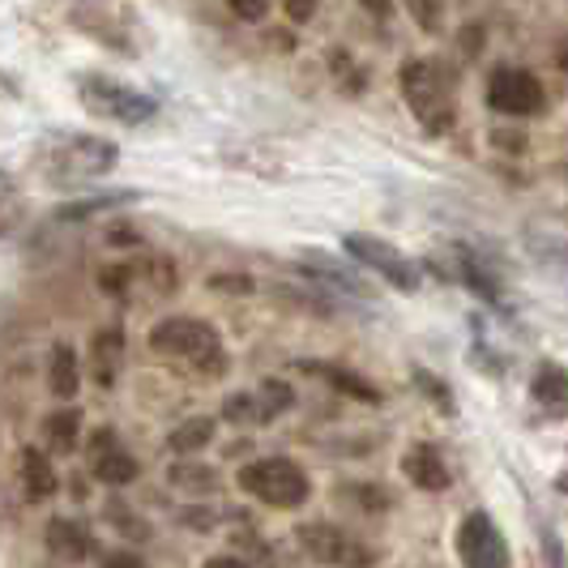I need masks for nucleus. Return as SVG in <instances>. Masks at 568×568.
Instances as JSON below:
<instances>
[{
    "label": "nucleus",
    "mask_w": 568,
    "mask_h": 568,
    "mask_svg": "<svg viewBox=\"0 0 568 568\" xmlns=\"http://www.w3.org/2000/svg\"><path fill=\"white\" fill-rule=\"evenodd\" d=\"M150 351L163 355L180 368H193L201 376H223L227 372V351L223 338L214 334V325H205L197 316H168L150 329Z\"/></svg>",
    "instance_id": "f257e3e1"
},
{
    "label": "nucleus",
    "mask_w": 568,
    "mask_h": 568,
    "mask_svg": "<svg viewBox=\"0 0 568 568\" xmlns=\"http://www.w3.org/2000/svg\"><path fill=\"white\" fill-rule=\"evenodd\" d=\"M235 479H240V487H244L253 500L270 505V509H300V505H308V496H313L308 470L295 466L291 457H256V462H244Z\"/></svg>",
    "instance_id": "f03ea898"
},
{
    "label": "nucleus",
    "mask_w": 568,
    "mask_h": 568,
    "mask_svg": "<svg viewBox=\"0 0 568 568\" xmlns=\"http://www.w3.org/2000/svg\"><path fill=\"white\" fill-rule=\"evenodd\" d=\"M402 94L410 112L419 115L427 133H449L454 129V78L436 60H410L402 69Z\"/></svg>",
    "instance_id": "7ed1b4c3"
},
{
    "label": "nucleus",
    "mask_w": 568,
    "mask_h": 568,
    "mask_svg": "<svg viewBox=\"0 0 568 568\" xmlns=\"http://www.w3.org/2000/svg\"><path fill=\"white\" fill-rule=\"evenodd\" d=\"M64 145H52V175L57 184L73 180H99L120 163V150L108 138H85V133H64Z\"/></svg>",
    "instance_id": "20e7f679"
},
{
    "label": "nucleus",
    "mask_w": 568,
    "mask_h": 568,
    "mask_svg": "<svg viewBox=\"0 0 568 568\" xmlns=\"http://www.w3.org/2000/svg\"><path fill=\"white\" fill-rule=\"evenodd\" d=\"M487 108L496 115H509V120H530V115L547 112V90H542V82L535 73L500 64L487 78Z\"/></svg>",
    "instance_id": "39448f33"
},
{
    "label": "nucleus",
    "mask_w": 568,
    "mask_h": 568,
    "mask_svg": "<svg viewBox=\"0 0 568 568\" xmlns=\"http://www.w3.org/2000/svg\"><path fill=\"white\" fill-rule=\"evenodd\" d=\"M82 103L94 115H108V120H120V124H145L159 115V103L142 94V90H129V85L112 82V78H85L82 82Z\"/></svg>",
    "instance_id": "423d86ee"
},
{
    "label": "nucleus",
    "mask_w": 568,
    "mask_h": 568,
    "mask_svg": "<svg viewBox=\"0 0 568 568\" xmlns=\"http://www.w3.org/2000/svg\"><path fill=\"white\" fill-rule=\"evenodd\" d=\"M300 547L313 556L316 565H325V568L376 565V551H372V547H364L359 539H351L342 526H329V521H304V526H300Z\"/></svg>",
    "instance_id": "0eeeda50"
},
{
    "label": "nucleus",
    "mask_w": 568,
    "mask_h": 568,
    "mask_svg": "<svg viewBox=\"0 0 568 568\" xmlns=\"http://www.w3.org/2000/svg\"><path fill=\"white\" fill-rule=\"evenodd\" d=\"M457 560L462 568H509V542L496 530V521L484 509L466 513L462 526H457Z\"/></svg>",
    "instance_id": "6e6552de"
},
{
    "label": "nucleus",
    "mask_w": 568,
    "mask_h": 568,
    "mask_svg": "<svg viewBox=\"0 0 568 568\" xmlns=\"http://www.w3.org/2000/svg\"><path fill=\"white\" fill-rule=\"evenodd\" d=\"M342 248L355 256L359 265H368L372 274H381L389 286H398V291H419V265L415 261H406V256L394 248V244H385V240H376V235H359V231H351L346 240H342Z\"/></svg>",
    "instance_id": "1a4fd4ad"
},
{
    "label": "nucleus",
    "mask_w": 568,
    "mask_h": 568,
    "mask_svg": "<svg viewBox=\"0 0 568 568\" xmlns=\"http://www.w3.org/2000/svg\"><path fill=\"white\" fill-rule=\"evenodd\" d=\"M291 402H295V389L286 381H261V389H240L223 402V419L240 427H261L278 419Z\"/></svg>",
    "instance_id": "9d476101"
},
{
    "label": "nucleus",
    "mask_w": 568,
    "mask_h": 568,
    "mask_svg": "<svg viewBox=\"0 0 568 568\" xmlns=\"http://www.w3.org/2000/svg\"><path fill=\"white\" fill-rule=\"evenodd\" d=\"M90 470H94L99 484L108 487H129L142 475L138 457L129 454L124 445H115L112 432H94V440H90Z\"/></svg>",
    "instance_id": "9b49d317"
},
{
    "label": "nucleus",
    "mask_w": 568,
    "mask_h": 568,
    "mask_svg": "<svg viewBox=\"0 0 568 568\" xmlns=\"http://www.w3.org/2000/svg\"><path fill=\"white\" fill-rule=\"evenodd\" d=\"M43 539H48V551L57 556L60 565H82L90 556V530L78 526L73 517H52Z\"/></svg>",
    "instance_id": "f8f14e48"
},
{
    "label": "nucleus",
    "mask_w": 568,
    "mask_h": 568,
    "mask_svg": "<svg viewBox=\"0 0 568 568\" xmlns=\"http://www.w3.org/2000/svg\"><path fill=\"white\" fill-rule=\"evenodd\" d=\"M402 470H406V479L419 487V491H445V487L454 484L449 479V466L440 462V454L432 445H415L406 454V462H402Z\"/></svg>",
    "instance_id": "ddd939ff"
},
{
    "label": "nucleus",
    "mask_w": 568,
    "mask_h": 568,
    "mask_svg": "<svg viewBox=\"0 0 568 568\" xmlns=\"http://www.w3.org/2000/svg\"><path fill=\"white\" fill-rule=\"evenodd\" d=\"M22 487H27V496L39 505V500H52L57 496V466L43 457V449H34V445H27L22 449Z\"/></svg>",
    "instance_id": "4468645a"
},
{
    "label": "nucleus",
    "mask_w": 568,
    "mask_h": 568,
    "mask_svg": "<svg viewBox=\"0 0 568 568\" xmlns=\"http://www.w3.org/2000/svg\"><path fill=\"white\" fill-rule=\"evenodd\" d=\"M48 385H52V394L60 402H73L78 398V389H82V368H78V355H73V346H52V359H48Z\"/></svg>",
    "instance_id": "2eb2a0df"
},
{
    "label": "nucleus",
    "mask_w": 568,
    "mask_h": 568,
    "mask_svg": "<svg viewBox=\"0 0 568 568\" xmlns=\"http://www.w3.org/2000/svg\"><path fill=\"white\" fill-rule=\"evenodd\" d=\"M90 359H94V381L108 389L115 381L120 359H124V329H99L90 342Z\"/></svg>",
    "instance_id": "dca6fc26"
},
{
    "label": "nucleus",
    "mask_w": 568,
    "mask_h": 568,
    "mask_svg": "<svg viewBox=\"0 0 568 568\" xmlns=\"http://www.w3.org/2000/svg\"><path fill=\"white\" fill-rule=\"evenodd\" d=\"M171 487H180V491H189V496H214L219 491V470L214 466H205V462H193V457H184V462H175L168 470Z\"/></svg>",
    "instance_id": "f3484780"
},
{
    "label": "nucleus",
    "mask_w": 568,
    "mask_h": 568,
    "mask_svg": "<svg viewBox=\"0 0 568 568\" xmlns=\"http://www.w3.org/2000/svg\"><path fill=\"white\" fill-rule=\"evenodd\" d=\"M304 372H313V376H321L325 385H334L338 394H346V398H355V402H368V406H376L381 402V394L372 389L364 376H355V372H346L338 368V364H300Z\"/></svg>",
    "instance_id": "a211bd4d"
},
{
    "label": "nucleus",
    "mask_w": 568,
    "mask_h": 568,
    "mask_svg": "<svg viewBox=\"0 0 568 568\" xmlns=\"http://www.w3.org/2000/svg\"><path fill=\"white\" fill-rule=\"evenodd\" d=\"M210 440H214V419H210V415H197V419H184V424L171 432L168 449L180 457H193V454H201Z\"/></svg>",
    "instance_id": "6ab92c4d"
},
{
    "label": "nucleus",
    "mask_w": 568,
    "mask_h": 568,
    "mask_svg": "<svg viewBox=\"0 0 568 568\" xmlns=\"http://www.w3.org/2000/svg\"><path fill=\"white\" fill-rule=\"evenodd\" d=\"M535 402H542V406H551V410H565L568 406V372L560 368V364H542L539 372H535Z\"/></svg>",
    "instance_id": "aec40b11"
},
{
    "label": "nucleus",
    "mask_w": 568,
    "mask_h": 568,
    "mask_svg": "<svg viewBox=\"0 0 568 568\" xmlns=\"http://www.w3.org/2000/svg\"><path fill=\"white\" fill-rule=\"evenodd\" d=\"M43 436H48V445H52L57 454H73V449H78V436H82V415H78V410H57V415H48Z\"/></svg>",
    "instance_id": "412c9836"
},
{
    "label": "nucleus",
    "mask_w": 568,
    "mask_h": 568,
    "mask_svg": "<svg viewBox=\"0 0 568 568\" xmlns=\"http://www.w3.org/2000/svg\"><path fill=\"white\" fill-rule=\"evenodd\" d=\"M406 9H410V18H415L419 30H427V34L440 30V0H406Z\"/></svg>",
    "instance_id": "4be33fe9"
},
{
    "label": "nucleus",
    "mask_w": 568,
    "mask_h": 568,
    "mask_svg": "<svg viewBox=\"0 0 568 568\" xmlns=\"http://www.w3.org/2000/svg\"><path fill=\"white\" fill-rule=\"evenodd\" d=\"M227 9L240 18V22H265L270 0H227Z\"/></svg>",
    "instance_id": "5701e85b"
},
{
    "label": "nucleus",
    "mask_w": 568,
    "mask_h": 568,
    "mask_svg": "<svg viewBox=\"0 0 568 568\" xmlns=\"http://www.w3.org/2000/svg\"><path fill=\"white\" fill-rule=\"evenodd\" d=\"M99 283H103V291H108V295H115V300H120V295L129 291V270H124V265H108V270L99 274Z\"/></svg>",
    "instance_id": "b1692460"
},
{
    "label": "nucleus",
    "mask_w": 568,
    "mask_h": 568,
    "mask_svg": "<svg viewBox=\"0 0 568 568\" xmlns=\"http://www.w3.org/2000/svg\"><path fill=\"white\" fill-rule=\"evenodd\" d=\"M283 9L295 27H304V22H313L316 18V0H283Z\"/></svg>",
    "instance_id": "393cba45"
},
{
    "label": "nucleus",
    "mask_w": 568,
    "mask_h": 568,
    "mask_svg": "<svg viewBox=\"0 0 568 568\" xmlns=\"http://www.w3.org/2000/svg\"><path fill=\"white\" fill-rule=\"evenodd\" d=\"M359 4H364V13H368L372 22H381V27H385L389 13H394V0H359Z\"/></svg>",
    "instance_id": "a878e982"
},
{
    "label": "nucleus",
    "mask_w": 568,
    "mask_h": 568,
    "mask_svg": "<svg viewBox=\"0 0 568 568\" xmlns=\"http://www.w3.org/2000/svg\"><path fill=\"white\" fill-rule=\"evenodd\" d=\"M210 286H214V291H253V283H248V278H240V274H214V278H210Z\"/></svg>",
    "instance_id": "bb28decb"
},
{
    "label": "nucleus",
    "mask_w": 568,
    "mask_h": 568,
    "mask_svg": "<svg viewBox=\"0 0 568 568\" xmlns=\"http://www.w3.org/2000/svg\"><path fill=\"white\" fill-rule=\"evenodd\" d=\"M479 39H484V30H479V27L470 30V34L462 30V52H466V57H470V60H475V57H479V52H484V43H479Z\"/></svg>",
    "instance_id": "cd10ccee"
},
{
    "label": "nucleus",
    "mask_w": 568,
    "mask_h": 568,
    "mask_svg": "<svg viewBox=\"0 0 568 568\" xmlns=\"http://www.w3.org/2000/svg\"><path fill=\"white\" fill-rule=\"evenodd\" d=\"M103 568H142V560H138L133 551H112V556L103 560Z\"/></svg>",
    "instance_id": "c85d7f7f"
},
{
    "label": "nucleus",
    "mask_w": 568,
    "mask_h": 568,
    "mask_svg": "<svg viewBox=\"0 0 568 568\" xmlns=\"http://www.w3.org/2000/svg\"><path fill=\"white\" fill-rule=\"evenodd\" d=\"M205 568H248V565H244V560H235V556H210Z\"/></svg>",
    "instance_id": "c756f323"
},
{
    "label": "nucleus",
    "mask_w": 568,
    "mask_h": 568,
    "mask_svg": "<svg viewBox=\"0 0 568 568\" xmlns=\"http://www.w3.org/2000/svg\"><path fill=\"white\" fill-rule=\"evenodd\" d=\"M565 64H568V57H565Z\"/></svg>",
    "instance_id": "7c9ffc66"
}]
</instances>
